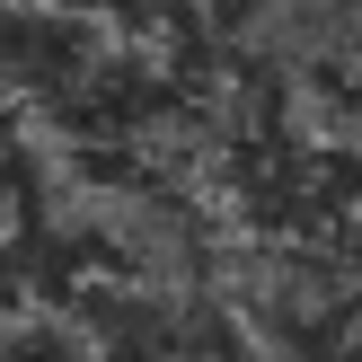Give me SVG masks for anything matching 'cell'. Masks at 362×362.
<instances>
[{
    "label": "cell",
    "instance_id": "1",
    "mask_svg": "<svg viewBox=\"0 0 362 362\" xmlns=\"http://www.w3.org/2000/svg\"><path fill=\"white\" fill-rule=\"evenodd\" d=\"M230 221L265 247V265L362 283V151L310 124H247L221 151Z\"/></svg>",
    "mask_w": 362,
    "mask_h": 362
},
{
    "label": "cell",
    "instance_id": "2",
    "mask_svg": "<svg viewBox=\"0 0 362 362\" xmlns=\"http://www.w3.org/2000/svg\"><path fill=\"white\" fill-rule=\"evenodd\" d=\"M45 9L98 18V27H115V35H168V27H186V18H230V9H247V0H45Z\"/></svg>",
    "mask_w": 362,
    "mask_h": 362
},
{
    "label": "cell",
    "instance_id": "3",
    "mask_svg": "<svg viewBox=\"0 0 362 362\" xmlns=\"http://www.w3.org/2000/svg\"><path fill=\"white\" fill-rule=\"evenodd\" d=\"M0 362H106L71 327H0Z\"/></svg>",
    "mask_w": 362,
    "mask_h": 362
},
{
    "label": "cell",
    "instance_id": "4",
    "mask_svg": "<svg viewBox=\"0 0 362 362\" xmlns=\"http://www.w3.org/2000/svg\"><path fill=\"white\" fill-rule=\"evenodd\" d=\"M292 362H362V292H354V300H345V310H336V318H327V327H318Z\"/></svg>",
    "mask_w": 362,
    "mask_h": 362
}]
</instances>
